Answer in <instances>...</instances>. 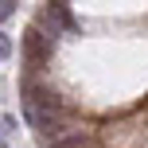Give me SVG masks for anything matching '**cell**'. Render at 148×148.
<instances>
[{
	"label": "cell",
	"mask_w": 148,
	"mask_h": 148,
	"mask_svg": "<svg viewBox=\"0 0 148 148\" xmlns=\"http://www.w3.org/2000/svg\"><path fill=\"white\" fill-rule=\"evenodd\" d=\"M39 27H43V31H51L55 39H59L62 31H74V20H70L66 4H62V0H51V4L39 12Z\"/></svg>",
	"instance_id": "cell-3"
},
{
	"label": "cell",
	"mask_w": 148,
	"mask_h": 148,
	"mask_svg": "<svg viewBox=\"0 0 148 148\" xmlns=\"http://www.w3.org/2000/svg\"><path fill=\"white\" fill-rule=\"evenodd\" d=\"M47 148H86V136L82 133H59L47 140Z\"/></svg>",
	"instance_id": "cell-4"
},
{
	"label": "cell",
	"mask_w": 148,
	"mask_h": 148,
	"mask_svg": "<svg viewBox=\"0 0 148 148\" xmlns=\"http://www.w3.org/2000/svg\"><path fill=\"white\" fill-rule=\"evenodd\" d=\"M23 109L31 113H62V97L43 82H23Z\"/></svg>",
	"instance_id": "cell-1"
},
{
	"label": "cell",
	"mask_w": 148,
	"mask_h": 148,
	"mask_svg": "<svg viewBox=\"0 0 148 148\" xmlns=\"http://www.w3.org/2000/svg\"><path fill=\"white\" fill-rule=\"evenodd\" d=\"M51 51H55V35H51V31H43L39 23L23 31V55H27V62H31V66L47 62V59H51Z\"/></svg>",
	"instance_id": "cell-2"
},
{
	"label": "cell",
	"mask_w": 148,
	"mask_h": 148,
	"mask_svg": "<svg viewBox=\"0 0 148 148\" xmlns=\"http://www.w3.org/2000/svg\"><path fill=\"white\" fill-rule=\"evenodd\" d=\"M0 59H12V39L0 31Z\"/></svg>",
	"instance_id": "cell-5"
},
{
	"label": "cell",
	"mask_w": 148,
	"mask_h": 148,
	"mask_svg": "<svg viewBox=\"0 0 148 148\" xmlns=\"http://www.w3.org/2000/svg\"><path fill=\"white\" fill-rule=\"evenodd\" d=\"M12 12H16V0H0V23H4Z\"/></svg>",
	"instance_id": "cell-6"
}]
</instances>
